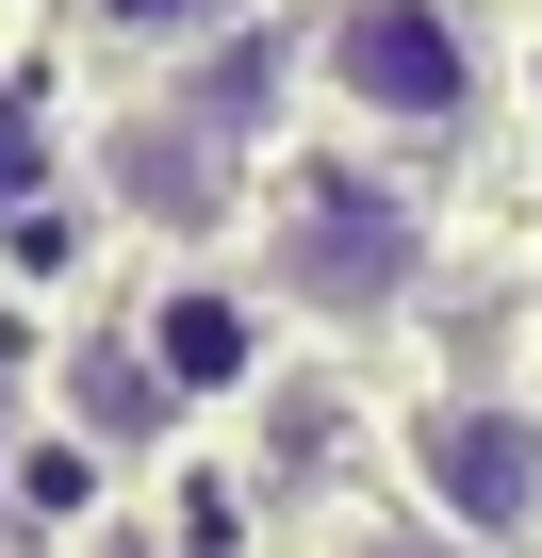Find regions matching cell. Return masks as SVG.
I'll return each mask as SVG.
<instances>
[{
  "mask_svg": "<svg viewBox=\"0 0 542 558\" xmlns=\"http://www.w3.org/2000/svg\"><path fill=\"white\" fill-rule=\"evenodd\" d=\"M411 493H427L460 542H526V525H542V411H509V395H427V411H411Z\"/></svg>",
  "mask_w": 542,
  "mask_h": 558,
  "instance_id": "3",
  "label": "cell"
},
{
  "mask_svg": "<svg viewBox=\"0 0 542 558\" xmlns=\"http://www.w3.org/2000/svg\"><path fill=\"white\" fill-rule=\"evenodd\" d=\"M313 99H329L346 132L444 148V132H477L493 50H477L460 0H329V17H313Z\"/></svg>",
  "mask_w": 542,
  "mask_h": 558,
  "instance_id": "1",
  "label": "cell"
},
{
  "mask_svg": "<svg viewBox=\"0 0 542 558\" xmlns=\"http://www.w3.org/2000/svg\"><path fill=\"white\" fill-rule=\"evenodd\" d=\"M427 279V214L395 197V181H362V165H297V197H280V296L297 313H395Z\"/></svg>",
  "mask_w": 542,
  "mask_h": 558,
  "instance_id": "2",
  "label": "cell"
},
{
  "mask_svg": "<svg viewBox=\"0 0 542 558\" xmlns=\"http://www.w3.org/2000/svg\"><path fill=\"white\" fill-rule=\"evenodd\" d=\"M148 345H165V362H181V378H230V362H246V329H230V313H214V296H181V313H165V329H148Z\"/></svg>",
  "mask_w": 542,
  "mask_h": 558,
  "instance_id": "5",
  "label": "cell"
},
{
  "mask_svg": "<svg viewBox=\"0 0 542 558\" xmlns=\"http://www.w3.org/2000/svg\"><path fill=\"white\" fill-rule=\"evenodd\" d=\"M83 34L99 50H148V66H197V50L246 34V0H83Z\"/></svg>",
  "mask_w": 542,
  "mask_h": 558,
  "instance_id": "4",
  "label": "cell"
},
{
  "mask_svg": "<svg viewBox=\"0 0 542 558\" xmlns=\"http://www.w3.org/2000/svg\"><path fill=\"white\" fill-rule=\"evenodd\" d=\"M395 558H427V542H395Z\"/></svg>",
  "mask_w": 542,
  "mask_h": 558,
  "instance_id": "6",
  "label": "cell"
}]
</instances>
